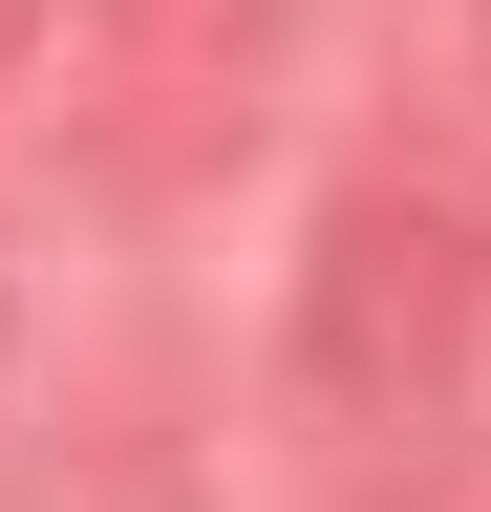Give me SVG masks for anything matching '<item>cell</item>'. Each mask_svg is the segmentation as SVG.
Returning a JSON list of instances; mask_svg holds the SVG:
<instances>
[{
	"mask_svg": "<svg viewBox=\"0 0 491 512\" xmlns=\"http://www.w3.org/2000/svg\"><path fill=\"white\" fill-rule=\"evenodd\" d=\"M470 214L449 192H406V171H363L321 256H299V427H342V448H427V427H470Z\"/></svg>",
	"mask_w": 491,
	"mask_h": 512,
	"instance_id": "6da1fadb",
	"label": "cell"
},
{
	"mask_svg": "<svg viewBox=\"0 0 491 512\" xmlns=\"http://www.w3.org/2000/svg\"><path fill=\"white\" fill-rule=\"evenodd\" d=\"M470 86H491V0H470Z\"/></svg>",
	"mask_w": 491,
	"mask_h": 512,
	"instance_id": "5b68a950",
	"label": "cell"
},
{
	"mask_svg": "<svg viewBox=\"0 0 491 512\" xmlns=\"http://www.w3.org/2000/svg\"><path fill=\"white\" fill-rule=\"evenodd\" d=\"M22 43H43V0H0V86H22Z\"/></svg>",
	"mask_w": 491,
	"mask_h": 512,
	"instance_id": "277c9868",
	"label": "cell"
},
{
	"mask_svg": "<svg viewBox=\"0 0 491 512\" xmlns=\"http://www.w3.org/2000/svg\"><path fill=\"white\" fill-rule=\"evenodd\" d=\"M470 427H491V256H470Z\"/></svg>",
	"mask_w": 491,
	"mask_h": 512,
	"instance_id": "3957f363",
	"label": "cell"
},
{
	"mask_svg": "<svg viewBox=\"0 0 491 512\" xmlns=\"http://www.w3.org/2000/svg\"><path fill=\"white\" fill-rule=\"evenodd\" d=\"M0 342H22V278H0Z\"/></svg>",
	"mask_w": 491,
	"mask_h": 512,
	"instance_id": "8992f818",
	"label": "cell"
},
{
	"mask_svg": "<svg viewBox=\"0 0 491 512\" xmlns=\"http://www.w3.org/2000/svg\"><path fill=\"white\" fill-rule=\"evenodd\" d=\"M0 512H214V470H193V448H43Z\"/></svg>",
	"mask_w": 491,
	"mask_h": 512,
	"instance_id": "7a4b0ae2",
	"label": "cell"
}]
</instances>
